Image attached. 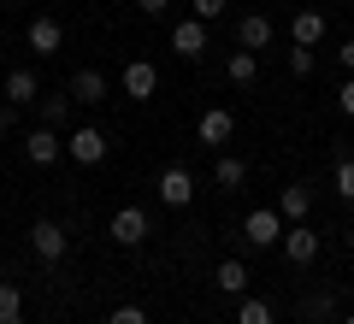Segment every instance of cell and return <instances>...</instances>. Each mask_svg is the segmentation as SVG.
Segmentation results:
<instances>
[{"instance_id": "cell-6", "label": "cell", "mask_w": 354, "mask_h": 324, "mask_svg": "<svg viewBox=\"0 0 354 324\" xmlns=\"http://www.w3.org/2000/svg\"><path fill=\"white\" fill-rule=\"evenodd\" d=\"M24 160H30V165H53V160H65V136H59V130H48V124L30 130V136H24Z\"/></svg>"}, {"instance_id": "cell-7", "label": "cell", "mask_w": 354, "mask_h": 324, "mask_svg": "<svg viewBox=\"0 0 354 324\" xmlns=\"http://www.w3.org/2000/svg\"><path fill=\"white\" fill-rule=\"evenodd\" d=\"M171 48H177V59H201L207 53V24L201 18H177L171 24Z\"/></svg>"}, {"instance_id": "cell-11", "label": "cell", "mask_w": 354, "mask_h": 324, "mask_svg": "<svg viewBox=\"0 0 354 324\" xmlns=\"http://www.w3.org/2000/svg\"><path fill=\"white\" fill-rule=\"evenodd\" d=\"M153 88H160V71H153L148 59H130L124 65V95L130 100H153Z\"/></svg>"}, {"instance_id": "cell-3", "label": "cell", "mask_w": 354, "mask_h": 324, "mask_svg": "<svg viewBox=\"0 0 354 324\" xmlns=\"http://www.w3.org/2000/svg\"><path fill=\"white\" fill-rule=\"evenodd\" d=\"M106 236H113L118 248H142V242H148V212L142 207H118L113 225H106Z\"/></svg>"}, {"instance_id": "cell-25", "label": "cell", "mask_w": 354, "mask_h": 324, "mask_svg": "<svg viewBox=\"0 0 354 324\" xmlns=\"http://www.w3.org/2000/svg\"><path fill=\"white\" fill-rule=\"evenodd\" d=\"M330 183H337L342 200H354V160H337V177H330Z\"/></svg>"}, {"instance_id": "cell-20", "label": "cell", "mask_w": 354, "mask_h": 324, "mask_svg": "<svg viewBox=\"0 0 354 324\" xmlns=\"http://www.w3.org/2000/svg\"><path fill=\"white\" fill-rule=\"evenodd\" d=\"M301 312H307V324H330V318H337V295H330V289H319V295L301 301Z\"/></svg>"}, {"instance_id": "cell-24", "label": "cell", "mask_w": 354, "mask_h": 324, "mask_svg": "<svg viewBox=\"0 0 354 324\" xmlns=\"http://www.w3.org/2000/svg\"><path fill=\"white\" fill-rule=\"evenodd\" d=\"M106 324H148V307H136V301H130V307H113Z\"/></svg>"}, {"instance_id": "cell-32", "label": "cell", "mask_w": 354, "mask_h": 324, "mask_svg": "<svg viewBox=\"0 0 354 324\" xmlns=\"http://www.w3.org/2000/svg\"><path fill=\"white\" fill-rule=\"evenodd\" d=\"M0 324H24V312H6V318H0Z\"/></svg>"}, {"instance_id": "cell-5", "label": "cell", "mask_w": 354, "mask_h": 324, "mask_svg": "<svg viewBox=\"0 0 354 324\" xmlns=\"http://www.w3.org/2000/svg\"><path fill=\"white\" fill-rule=\"evenodd\" d=\"M65 160H77V165H101V160H106V130H95V124L71 130V136H65Z\"/></svg>"}, {"instance_id": "cell-29", "label": "cell", "mask_w": 354, "mask_h": 324, "mask_svg": "<svg viewBox=\"0 0 354 324\" xmlns=\"http://www.w3.org/2000/svg\"><path fill=\"white\" fill-rule=\"evenodd\" d=\"M165 6H171V0H136V12H142V18H165Z\"/></svg>"}, {"instance_id": "cell-30", "label": "cell", "mask_w": 354, "mask_h": 324, "mask_svg": "<svg viewBox=\"0 0 354 324\" xmlns=\"http://www.w3.org/2000/svg\"><path fill=\"white\" fill-rule=\"evenodd\" d=\"M337 59H342V71H354V41H342V48H337Z\"/></svg>"}, {"instance_id": "cell-28", "label": "cell", "mask_w": 354, "mask_h": 324, "mask_svg": "<svg viewBox=\"0 0 354 324\" xmlns=\"http://www.w3.org/2000/svg\"><path fill=\"white\" fill-rule=\"evenodd\" d=\"M337 106H342V113H348V118H354V71H348V83H342V88H337Z\"/></svg>"}, {"instance_id": "cell-16", "label": "cell", "mask_w": 354, "mask_h": 324, "mask_svg": "<svg viewBox=\"0 0 354 324\" xmlns=\"http://www.w3.org/2000/svg\"><path fill=\"white\" fill-rule=\"evenodd\" d=\"M236 41H242L248 53H260L266 41H272V18H266V12H248V18L236 24Z\"/></svg>"}, {"instance_id": "cell-33", "label": "cell", "mask_w": 354, "mask_h": 324, "mask_svg": "<svg viewBox=\"0 0 354 324\" xmlns=\"http://www.w3.org/2000/svg\"><path fill=\"white\" fill-rule=\"evenodd\" d=\"M348 254H354V230H348Z\"/></svg>"}, {"instance_id": "cell-1", "label": "cell", "mask_w": 354, "mask_h": 324, "mask_svg": "<svg viewBox=\"0 0 354 324\" xmlns=\"http://www.w3.org/2000/svg\"><path fill=\"white\" fill-rule=\"evenodd\" d=\"M30 248H36V260L59 265L65 248H71V236H65V225H53V218H36V225H30Z\"/></svg>"}, {"instance_id": "cell-17", "label": "cell", "mask_w": 354, "mask_h": 324, "mask_svg": "<svg viewBox=\"0 0 354 324\" xmlns=\"http://www.w3.org/2000/svg\"><path fill=\"white\" fill-rule=\"evenodd\" d=\"M278 212H283V218H295V225H301L307 212H313V189H307V183H290V189H283V195H278Z\"/></svg>"}, {"instance_id": "cell-2", "label": "cell", "mask_w": 354, "mask_h": 324, "mask_svg": "<svg viewBox=\"0 0 354 324\" xmlns=\"http://www.w3.org/2000/svg\"><path fill=\"white\" fill-rule=\"evenodd\" d=\"M242 242H254V248H272V242H283V212L254 207L248 218H242Z\"/></svg>"}, {"instance_id": "cell-14", "label": "cell", "mask_w": 354, "mask_h": 324, "mask_svg": "<svg viewBox=\"0 0 354 324\" xmlns=\"http://www.w3.org/2000/svg\"><path fill=\"white\" fill-rule=\"evenodd\" d=\"M290 36H295V48H313V41H325V12L301 6V12H295V24H290Z\"/></svg>"}, {"instance_id": "cell-22", "label": "cell", "mask_w": 354, "mask_h": 324, "mask_svg": "<svg viewBox=\"0 0 354 324\" xmlns=\"http://www.w3.org/2000/svg\"><path fill=\"white\" fill-rule=\"evenodd\" d=\"M236 324H272V301H242V307H236Z\"/></svg>"}, {"instance_id": "cell-12", "label": "cell", "mask_w": 354, "mask_h": 324, "mask_svg": "<svg viewBox=\"0 0 354 324\" xmlns=\"http://www.w3.org/2000/svg\"><path fill=\"white\" fill-rule=\"evenodd\" d=\"M71 100H83V106H101V100H106V77L95 71V65H83V71L71 77Z\"/></svg>"}, {"instance_id": "cell-18", "label": "cell", "mask_w": 354, "mask_h": 324, "mask_svg": "<svg viewBox=\"0 0 354 324\" xmlns=\"http://www.w3.org/2000/svg\"><path fill=\"white\" fill-rule=\"evenodd\" d=\"M213 283H218V295H242V289H248V265L242 260H218Z\"/></svg>"}, {"instance_id": "cell-23", "label": "cell", "mask_w": 354, "mask_h": 324, "mask_svg": "<svg viewBox=\"0 0 354 324\" xmlns=\"http://www.w3.org/2000/svg\"><path fill=\"white\" fill-rule=\"evenodd\" d=\"M6 312H24V289L0 277V318H6Z\"/></svg>"}, {"instance_id": "cell-8", "label": "cell", "mask_w": 354, "mask_h": 324, "mask_svg": "<svg viewBox=\"0 0 354 324\" xmlns=\"http://www.w3.org/2000/svg\"><path fill=\"white\" fill-rule=\"evenodd\" d=\"M24 41H30V48H36V59H53V53L65 48V30H59V18H30Z\"/></svg>"}, {"instance_id": "cell-4", "label": "cell", "mask_w": 354, "mask_h": 324, "mask_svg": "<svg viewBox=\"0 0 354 324\" xmlns=\"http://www.w3.org/2000/svg\"><path fill=\"white\" fill-rule=\"evenodd\" d=\"M153 195H160L171 212H183V207L195 200V177L183 171V165H165V171H160V183H153Z\"/></svg>"}, {"instance_id": "cell-21", "label": "cell", "mask_w": 354, "mask_h": 324, "mask_svg": "<svg viewBox=\"0 0 354 324\" xmlns=\"http://www.w3.org/2000/svg\"><path fill=\"white\" fill-rule=\"evenodd\" d=\"M65 118H71V95H41V124L59 130Z\"/></svg>"}, {"instance_id": "cell-36", "label": "cell", "mask_w": 354, "mask_h": 324, "mask_svg": "<svg viewBox=\"0 0 354 324\" xmlns=\"http://www.w3.org/2000/svg\"><path fill=\"white\" fill-rule=\"evenodd\" d=\"M0 53H6V41H0Z\"/></svg>"}, {"instance_id": "cell-34", "label": "cell", "mask_w": 354, "mask_h": 324, "mask_svg": "<svg viewBox=\"0 0 354 324\" xmlns=\"http://www.w3.org/2000/svg\"><path fill=\"white\" fill-rule=\"evenodd\" d=\"M0 6H18V0H0Z\"/></svg>"}, {"instance_id": "cell-31", "label": "cell", "mask_w": 354, "mask_h": 324, "mask_svg": "<svg viewBox=\"0 0 354 324\" xmlns=\"http://www.w3.org/2000/svg\"><path fill=\"white\" fill-rule=\"evenodd\" d=\"M0 130H12V100H6V106H0Z\"/></svg>"}, {"instance_id": "cell-13", "label": "cell", "mask_w": 354, "mask_h": 324, "mask_svg": "<svg viewBox=\"0 0 354 324\" xmlns=\"http://www.w3.org/2000/svg\"><path fill=\"white\" fill-rule=\"evenodd\" d=\"M0 95L12 100V106H30V100L41 95V88H36V71H30V65H18V71H6V88H0Z\"/></svg>"}, {"instance_id": "cell-10", "label": "cell", "mask_w": 354, "mask_h": 324, "mask_svg": "<svg viewBox=\"0 0 354 324\" xmlns=\"http://www.w3.org/2000/svg\"><path fill=\"white\" fill-rule=\"evenodd\" d=\"M230 130H236V118H230L225 106H207V113H201V124H195V136H201L207 148H225V142H230Z\"/></svg>"}, {"instance_id": "cell-27", "label": "cell", "mask_w": 354, "mask_h": 324, "mask_svg": "<svg viewBox=\"0 0 354 324\" xmlns=\"http://www.w3.org/2000/svg\"><path fill=\"white\" fill-rule=\"evenodd\" d=\"M290 71L295 77H313V48H290Z\"/></svg>"}, {"instance_id": "cell-15", "label": "cell", "mask_w": 354, "mask_h": 324, "mask_svg": "<svg viewBox=\"0 0 354 324\" xmlns=\"http://www.w3.org/2000/svg\"><path fill=\"white\" fill-rule=\"evenodd\" d=\"M213 183L225 189V195H230V189H242V183H248V160H236V153H225V148H218V165H213Z\"/></svg>"}, {"instance_id": "cell-9", "label": "cell", "mask_w": 354, "mask_h": 324, "mask_svg": "<svg viewBox=\"0 0 354 324\" xmlns=\"http://www.w3.org/2000/svg\"><path fill=\"white\" fill-rule=\"evenodd\" d=\"M283 260L290 265H313L319 260V230H307V225L283 230Z\"/></svg>"}, {"instance_id": "cell-26", "label": "cell", "mask_w": 354, "mask_h": 324, "mask_svg": "<svg viewBox=\"0 0 354 324\" xmlns=\"http://www.w3.org/2000/svg\"><path fill=\"white\" fill-rule=\"evenodd\" d=\"M189 18H201V24H213V18H225V0H189Z\"/></svg>"}, {"instance_id": "cell-19", "label": "cell", "mask_w": 354, "mask_h": 324, "mask_svg": "<svg viewBox=\"0 0 354 324\" xmlns=\"http://www.w3.org/2000/svg\"><path fill=\"white\" fill-rule=\"evenodd\" d=\"M225 77H230V83H242V88H248L254 77H260V59H254L248 48H236V53H230V59H225Z\"/></svg>"}, {"instance_id": "cell-35", "label": "cell", "mask_w": 354, "mask_h": 324, "mask_svg": "<svg viewBox=\"0 0 354 324\" xmlns=\"http://www.w3.org/2000/svg\"><path fill=\"white\" fill-rule=\"evenodd\" d=\"M342 324H354V312H348V318H342Z\"/></svg>"}]
</instances>
